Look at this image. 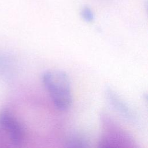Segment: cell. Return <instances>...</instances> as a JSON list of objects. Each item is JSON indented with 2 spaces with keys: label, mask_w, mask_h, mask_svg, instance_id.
<instances>
[{
  "label": "cell",
  "mask_w": 148,
  "mask_h": 148,
  "mask_svg": "<svg viewBox=\"0 0 148 148\" xmlns=\"http://www.w3.org/2000/svg\"><path fill=\"white\" fill-rule=\"evenodd\" d=\"M81 16L87 22H91L94 19V14L88 7H84L81 10Z\"/></svg>",
  "instance_id": "3"
},
{
  "label": "cell",
  "mask_w": 148,
  "mask_h": 148,
  "mask_svg": "<svg viewBox=\"0 0 148 148\" xmlns=\"http://www.w3.org/2000/svg\"><path fill=\"white\" fill-rule=\"evenodd\" d=\"M0 124L14 143H21L23 138V130L13 116L8 113L3 112L0 115Z\"/></svg>",
  "instance_id": "2"
},
{
  "label": "cell",
  "mask_w": 148,
  "mask_h": 148,
  "mask_svg": "<svg viewBox=\"0 0 148 148\" xmlns=\"http://www.w3.org/2000/svg\"><path fill=\"white\" fill-rule=\"evenodd\" d=\"M43 82L55 106L61 110L68 108L72 103L70 80L62 71L51 69L45 72Z\"/></svg>",
  "instance_id": "1"
},
{
  "label": "cell",
  "mask_w": 148,
  "mask_h": 148,
  "mask_svg": "<svg viewBox=\"0 0 148 148\" xmlns=\"http://www.w3.org/2000/svg\"><path fill=\"white\" fill-rule=\"evenodd\" d=\"M100 148H112V147H110L109 145H102L100 147Z\"/></svg>",
  "instance_id": "4"
}]
</instances>
